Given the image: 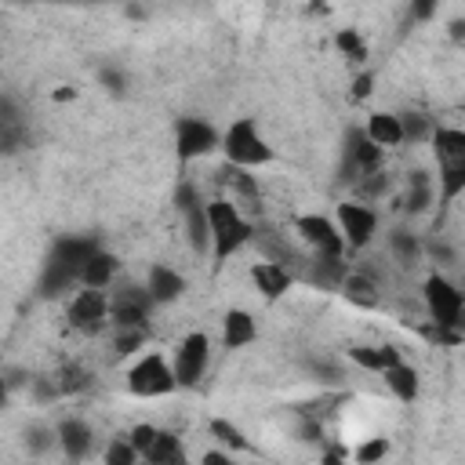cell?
<instances>
[{
    "mask_svg": "<svg viewBox=\"0 0 465 465\" xmlns=\"http://www.w3.org/2000/svg\"><path fill=\"white\" fill-rule=\"evenodd\" d=\"M145 461H153V465H174V461H185V447H182V440H178L174 432L160 429L156 440H153V447H149V454H145Z\"/></svg>",
    "mask_w": 465,
    "mask_h": 465,
    "instance_id": "obj_26",
    "label": "cell"
},
{
    "mask_svg": "<svg viewBox=\"0 0 465 465\" xmlns=\"http://www.w3.org/2000/svg\"><path fill=\"white\" fill-rule=\"evenodd\" d=\"M338 291H341L352 305H360V309H374V305L381 302V280H378L371 269H349Z\"/></svg>",
    "mask_w": 465,
    "mask_h": 465,
    "instance_id": "obj_18",
    "label": "cell"
},
{
    "mask_svg": "<svg viewBox=\"0 0 465 465\" xmlns=\"http://www.w3.org/2000/svg\"><path fill=\"white\" fill-rule=\"evenodd\" d=\"M182 225H185V243L196 258H207L211 254V214H207V200L203 203H193L182 211Z\"/></svg>",
    "mask_w": 465,
    "mask_h": 465,
    "instance_id": "obj_19",
    "label": "cell"
},
{
    "mask_svg": "<svg viewBox=\"0 0 465 465\" xmlns=\"http://www.w3.org/2000/svg\"><path fill=\"white\" fill-rule=\"evenodd\" d=\"M294 276H298L294 269H287L283 262H272V258H258L251 265V280L265 302H280L294 287Z\"/></svg>",
    "mask_w": 465,
    "mask_h": 465,
    "instance_id": "obj_14",
    "label": "cell"
},
{
    "mask_svg": "<svg viewBox=\"0 0 465 465\" xmlns=\"http://www.w3.org/2000/svg\"><path fill=\"white\" fill-rule=\"evenodd\" d=\"M171 367L178 378V389H196L211 367V338L207 331H189L171 349Z\"/></svg>",
    "mask_w": 465,
    "mask_h": 465,
    "instance_id": "obj_7",
    "label": "cell"
},
{
    "mask_svg": "<svg viewBox=\"0 0 465 465\" xmlns=\"http://www.w3.org/2000/svg\"><path fill=\"white\" fill-rule=\"evenodd\" d=\"M334 47H338L349 62H363V58H367V44H363V36H360L356 29H338V33H334Z\"/></svg>",
    "mask_w": 465,
    "mask_h": 465,
    "instance_id": "obj_28",
    "label": "cell"
},
{
    "mask_svg": "<svg viewBox=\"0 0 465 465\" xmlns=\"http://www.w3.org/2000/svg\"><path fill=\"white\" fill-rule=\"evenodd\" d=\"M363 131H367L371 142H378L381 149H396V145H403V124H400V113H385V109H378V113L367 116Z\"/></svg>",
    "mask_w": 465,
    "mask_h": 465,
    "instance_id": "obj_23",
    "label": "cell"
},
{
    "mask_svg": "<svg viewBox=\"0 0 465 465\" xmlns=\"http://www.w3.org/2000/svg\"><path fill=\"white\" fill-rule=\"evenodd\" d=\"M440 7V0H411V15L414 18H432Z\"/></svg>",
    "mask_w": 465,
    "mask_h": 465,
    "instance_id": "obj_35",
    "label": "cell"
},
{
    "mask_svg": "<svg viewBox=\"0 0 465 465\" xmlns=\"http://www.w3.org/2000/svg\"><path fill=\"white\" fill-rule=\"evenodd\" d=\"M54 432H58V450L69 458V461H84L87 454H91V447H94V429L84 421V418H62L58 425H54Z\"/></svg>",
    "mask_w": 465,
    "mask_h": 465,
    "instance_id": "obj_17",
    "label": "cell"
},
{
    "mask_svg": "<svg viewBox=\"0 0 465 465\" xmlns=\"http://www.w3.org/2000/svg\"><path fill=\"white\" fill-rule=\"evenodd\" d=\"M334 222L345 236V247L349 254H360L374 243L378 236V211L371 207V200H341L338 211H334Z\"/></svg>",
    "mask_w": 465,
    "mask_h": 465,
    "instance_id": "obj_10",
    "label": "cell"
},
{
    "mask_svg": "<svg viewBox=\"0 0 465 465\" xmlns=\"http://www.w3.org/2000/svg\"><path fill=\"white\" fill-rule=\"evenodd\" d=\"M156 302L149 298L145 283H120L109 291V320L113 327H145Z\"/></svg>",
    "mask_w": 465,
    "mask_h": 465,
    "instance_id": "obj_13",
    "label": "cell"
},
{
    "mask_svg": "<svg viewBox=\"0 0 465 465\" xmlns=\"http://www.w3.org/2000/svg\"><path fill=\"white\" fill-rule=\"evenodd\" d=\"M461 291H465V280H461Z\"/></svg>",
    "mask_w": 465,
    "mask_h": 465,
    "instance_id": "obj_37",
    "label": "cell"
},
{
    "mask_svg": "<svg viewBox=\"0 0 465 465\" xmlns=\"http://www.w3.org/2000/svg\"><path fill=\"white\" fill-rule=\"evenodd\" d=\"M378 378L385 381L389 396H392V400H400V403H414V400H418V392H421L418 367H411L407 360H396V363H392V367H385Z\"/></svg>",
    "mask_w": 465,
    "mask_h": 465,
    "instance_id": "obj_20",
    "label": "cell"
},
{
    "mask_svg": "<svg viewBox=\"0 0 465 465\" xmlns=\"http://www.w3.org/2000/svg\"><path fill=\"white\" fill-rule=\"evenodd\" d=\"M127 392L138 400H163L178 392V378L171 367V356L163 352H142L127 371Z\"/></svg>",
    "mask_w": 465,
    "mask_h": 465,
    "instance_id": "obj_6",
    "label": "cell"
},
{
    "mask_svg": "<svg viewBox=\"0 0 465 465\" xmlns=\"http://www.w3.org/2000/svg\"><path fill=\"white\" fill-rule=\"evenodd\" d=\"M294 236L302 240V247L309 254H320V258H345L349 254L338 222L327 218V214H316V211L312 214H298L294 218Z\"/></svg>",
    "mask_w": 465,
    "mask_h": 465,
    "instance_id": "obj_8",
    "label": "cell"
},
{
    "mask_svg": "<svg viewBox=\"0 0 465 465\" xmlns=\"http://www.w3.org/2000/svg\"><path fill=\"white\" fill-rule=\"evenodd\" d=\"M421 309L429 316L432 327L454 331L465 338V291L461 283H454L447 272H429L421 283Z\"/></svg>",
    "mask_w": 465,
    "mask_h": 465,
    "instance_id": "obj_4",
    "label": "cell"
},
{
    "mask_svg": "<svg viewBox=\"0 0 465 465\" xmlns=\"http://www.w3.org/2000/svg\"><path fill=\"white\" fill-rule=\"evenodd\" d=\"M222 153H225V163H236V167H247V171H258V167L272 163V149H269L254 116H240L222 131Z\"/></svg>",
    "mask_w": 465,
    "mask_h": 465,
    "instance_id": "obj_5",
    "label": "cell"
},
{
    "mask_svg": "<svg viewBox=\"0 0 465 465\" xmlns=\"http://www.w3.org/2000/svg\"><path fill=\"white\" fill-rule=\"evenodd\" d=\"M214 149H222V134L214 131L211 120H203V116H178L174 120V156L182 163L211 156Z\"/></svg>",
    "mask_w": 465,
    "mask_h": 465,
    "instance_id": "obj_11",
    "label": "cell"
},
{
    "mask_svg": "<svg viewBox=\"0 0 465 465\" xmlns=\"http://www.w3.org/2000/svg\"><path fill=\"white\" fill-rule=\"evenodd\" d=\"M105 461L109 465H131V461H142V454L131 443V436H113L109 447H105Z\"/></svg>",
    "mask_w": 465,
    "mask_h": 465,
    "instance_id": "obj_29",
    "label": "cell"
},
{
    "mask_svg": "<svg viewBox=\"0 0 465 465\" xmlns=\"http://www.w3.org/2000/svg\"><path fill=\"white\" fill-rule=\"evenodd\" d=\"M116 269H120V262H116L109 251L98 247V251L84 262V269H80V287H102V291H109L113 280H116Z\"/></svg>",
    "mask_w": 465,
    "mask_h": 465,
    "instance_id": "obj_24",
    "label": "cell"
},
{
    "mask_svg": "<svg viewBox=\"0 0 465 465\" xmlns=\"http://www.w3.org/2000/svg\"><path fill=\"white\" fill-rule=\"evenodd\" d=\"M145 291L156 305H171L185 294V276L174 269V265H163V262H153L145 269Z\"/></svg>",
    "mask_w": 465,
    "mask_h": 465,
    "instance_id": "obj_16",
    "label": "cell"
},
{
    "mask_svg": "<svg viewBox=\"0 0 465 465\" xmlns=\"http://www.w3.org/2000/svg\"><path fill=\"white\" fill-rule=\"evenodd\" d=\"M65 320L69 327L84 331V334H98L102 327H109V291L102 287H76L69 305H65Z\"/></svg>",
    "mask_w": 465,
    "mask_h": 465,
    "instance_id": "obj_12",
    "label": "cell"
},
{
    "mask_svg": "<svg viewBox=\"0 0 465 465\" xmlns=\"http://www.w3.org/2000/svg\"><path fill=\"white\" fill-rule=\"evenodd\" d=\"M429 145L436 163V203L450 207L465 196V127H436Z\"/></svg>",
    "mask_w": 465,
    "mask_h": 465,
    "instance_id": "obj_1",
    "label": "cell"
},
{
    "mask_svg": "<svg viewBox=\"0 0 465 465\" xmlns=\"http://www.w3.org/2000/svg\"><path fill=\"white\" fill-rule=\"evenodd\" d=\"M436 203V174L414 167L403 174V193H400V207L407 214H425Z\"/></svg>",
    "mask_w": 465,
    "mask_h": 465,
    "instance_id": "obj_15",
    "label": "cell"
},
{
    "mask_svg": "<svg viewBox=\"0 0 465 465\" xmlns=\"http://www.w3.org/2000/svg\"><path fill=\"white\" fill-rule=\"evenodd\" d=\"M94 251H98V240L91 236H62L44 262L40 294L51 298V294H65L69 287H80V269Z\"/></svg>",
    "mask_w": 465,
    "mask_h": 465,
    "instance_id": "obj_3",
    "label": "cell"
},
{
    "mask_svg": "<svg viewBox=\"0 0 465 465\" xmlns=\"http://www.w3.org/2000/svg\"><path fill=\"white\" fill-rule=\"evenodd\" d=\"M156 432H160L156 425H134V429H131V443L138 447V454H142V458L149 454V447H153V440H156Z\"/></svg>",
    "mask_w": 465,
    "mask_h": 465,
    "instance_id": "obj_34",
    "label": "cell"
},
{
    "mask_svg": "<svg viewBox=\"0 0 465 465\" xmlns=\"http://www.w3.org/2000/svg\"><path fill=\"white\" fill-rule=\"evenodd\" d=\"M381 156H385V149L378 142H371V134L363 127H352L341 145V182H349L356 189L367 174L381 171Z\"/></svg>",
    "mask_w": 465,
    "mask_h": 465,
    "instance_id": "obj_9",
    "label": "cell"
},
{
    "mask_svg": "<svg viewBox=\"0 0 465 465\" xmlns=\"http://www.w3.org/2000/svg\"><path fill=\"white\" fill-rule=\"evenodd\" d=\"M207 214H211V258L214 265H225L243 243L254 240V218L225 193L207 200Z\"/></svg>",
    "mask_w": 465,
    "mask_h": 465,
    "instance_id": "obj_2",
    "label": "cell"
},
{
    "mask_svg": "<svg viewBox=\"0 0 465 465\" xmlns=\"http://www.w3.org/2000/svg\"><path fill=\"white\" fill-rule=\"evenodd\" d=\"M98 80H102V87H105L109 94H124V91H127V76H124V69H113V65H109V69L98 73Z\"/></svg>",
    "mask_w": 465,
    "mask_h": 465,
    "instance_id": "obj_33",
    "label": "cell"
},
{
    "mask_svg": "<svg viewBox=\"0 0 465 465\" xmlns=\"http://www.w3.org/2000/svg\"><path fill=\"white\" fill-rule=\"evenodd\" d=\"M54 4H94V0H54Z\"/></svg>",
    "mask_w": 465,
    "mask_h": 465,
    "instance_id": "obj_36",
    "label": "cell"
},
{
    "mask_svg": "<svg viewBox=\"0 0 465 465\" xmlns=\"http://www.w3.org/2000/svg\"><path fill=\"white\" fill-rule=\"evenodd\" d=\"M258 338V323L247 309H229L225 320H222V349L236 352V349H247L251 341Z\"/></svg>",
    "mask_w": 465,
    "mask_h": 465,
    "instance_id": "obj_21",
    "label": "cell"
},
{
    "mask_svg": "<svg viewBox=\"0 0 465 465\" xmlns=\"http://www.w3.org/2000/svg\"><path fill=\"white\" fill-rule=\"evenodd\" d=\"M309 374H312V381H320V385H341V367L331 363V360H312V363H309Z\"/></svg>",
    "mask_w": 465,
    "mask_h": 465,
    "instance_id": "obj_31",
    "label": "cell"
},
{
    "mask_svg": "<svg viewBox=\"0 0 465 465\" xmlns=\"http://www.w3.org/2000/svg\"><path fill=\"white\" fill-rule=\"evenodd\" d=\"M349 360L367 371V374H381L385 367H392L396 360H403L392 345H349Z\"/></svg>",
    "mask_w": 465,
    "mask_h": 465,
    "instance_id": "obj_25",
    "label": "cell"
},
{
    "mask_svg": "<svg viewBox=\"0 0 465 465\" xmlns=\"http://www.w3.org/2000/svg\"><path fill=\"white\" fill-rule=\"evenodd\" d=\"M400 124H403V142H429L436 124L425 116V113H400Z\"/></svg>",
    "mask_w": 465,
    "mask_h": 465,
    "instance_id": "obj_27",
    "label": "cell"
},
{
    "mask_svg": "<svg viewBox=\"0 0 465 465\" xmlns=\"http://www.w3.org/2000/svg\"><path fill=\"white\" fill-rule=\"evenodd\" d=\"M211 436H214L218 443H225L229 450H247L243 432H240L232 421H225V418H214V421H211Z\"/></svg>",
    "mask_w": 465,
    "mask_h": 465,
    "instance_id": "obj_30",
    "label": "cell"
},
{
    "mask_svg": "<svg viewBox=\"0 0 465 465\" xmlns=\"http://www.w3.org/2000/svg\"><path fill=\"white\" fill-rule=\"evenodd\" d=\"M385 450H389V440H385V436H371V440H363V443L356 447L352 458H356V461H374V458H381Z\"/></svg>",
    "mask_w": 465,
    "mask_h": 465,
    "instance_id": "obj_32",
    "label": "cell"
},
{
    "mask_svg": "<svg viewBox=\"0 0 465 465\" xmlns=\"http://www.w3.org/2000/svg\"><path fill=\"white\" fill-rule=\"evenodd\" d=\"M389 258L400 265V269H414L421 258H425V240L414 232V229H392L389 232Z\"/></svg>",
    "mask_w": 465,
    "mask_h": 465,
    "instance_id": "obj_22",
    "label": "cell"
}]
</instances>
